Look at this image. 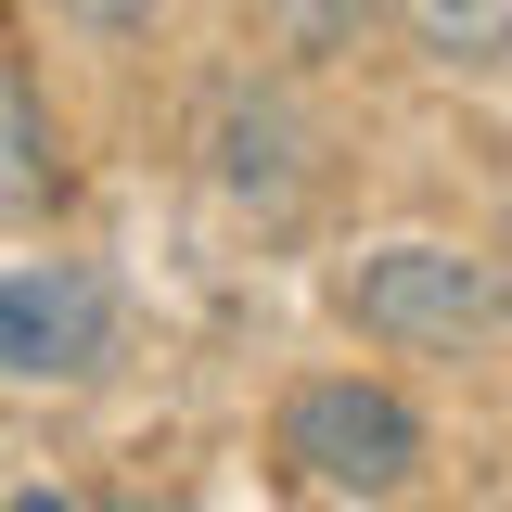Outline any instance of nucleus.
Wrapping results in <instances>:
<instances>
[{
    "label": "nucleus",
    "instance_id": "nucleus-1",
    "mask_svg": "<svg viewBox=\"0 0 512 512\" xmlns=\"http://www.w3.org/2000/svg\"><path fill=\"white\" fill-rule=\"evenodd\" d=\"M333 308L397 359H512V256L397 231V244H359L333 269Z\"/></svg>",
    "mask_w": 512,
    "mask_h": 512
},
{
    "label": "nucleus",
    "instance_id": "nucleus-2",
    "mask_svg": "<svg viewBox=\"0 0 512 512\" xmlns=\"http://www.w3.org/2000/svg\"><path fill=\"white\" fill-rule=\"evenodd\" d=\"M269 461L308 487V500H397L423 474V410L372 372H308L269 423Z\"/></svg>",
    "mask_w": 512,
    "mask_h": 512
},
{
    "label": "nucleus",
    "instance_id": "nucleus-3",
    "mask_svg": "<svg viewBox=\"0 0 512 512\" xmlns=\"http://www.w3.org/2000/svg\"><path fill=\"white\" fill-rule=\"evenodd\" d=\"M116 359V282L77 256L0 269V384H90Z\"/></svg>",
    "mask_w": 512,
    "mask_h": 512
},
{
    "label": "nucleus",
    "instance_id": "nucleus-4",
    "mask_svg": "<svg viewBox=\"0 0 512 512\" xmlns=\"http://www.w3.org/2000/svg\"><path fill=\"white\" fill-rule=\"evenodd\" d=\"M205 154H218V180L244 192L256 218H295L320 128L295 116V90H282V77H231V90H218V116H205Z\"/></svg>",
    "mask_w": 512,
    "mask_h": 512
},
{
    "label": "nucleus",
    "instance_id": "nucleus-5",
    "mask_svg": "<svg viewBox=\"0 0 512 512\" xmlns=\"http://www.w3.org/2000/svg\"><path fill=\"white\" fill-rule=\"evenodd\" d=\"M410 26V52L448 77H512V0H384Z\"/></svg>",
    "mask_w": 512,
    "mask_h": 512
},
{
    "label": "nucleus",
    "instance_id": "nucleus-6",
    "mask_svg": "<svg viewBox=\"0 0 512 512\" xmlns=\"http://www.w3.org/2000/svg\"><path fill=\"white\" fill-rule=\"evenodd\" d=\"M52 116H39V90H26V64H0V218H39L52 205Z\"/></svg>",
    "mask_w": 512,
    "mask_h": 512
},
{
    "label": "nucleus",
    "instance_id": "nucleus-7",
    "mask_svg": "<svg viewBox=\"0 0 512 512\" xmlns=\"http://www.w3.org/2000/svg\"><path fill=\"white\" fill-rule=\"evenodd\" d=\"M39 13H52V26H77V39H103V52L167 26V0H39Z\"/></svg>",
    "mask_w": 512,
    "mask_h": 512
},
{
    "label": "nucleus",
    "instance_id": "nucleus-8",
    "mask_svg": "<svg viewBox=\"0 0 512 512\" xmlns=\"http://www.w3.org/2000/svg\"><path fill=\"white\" fill-rule=\"evenodd\" d=\"M346 13H359V0H269V26H282V39H295V52H320V39H333V26H346Z\"/></svg>",
    "mask_w": 512,
    "mask_h": 512
}]
</instances>
